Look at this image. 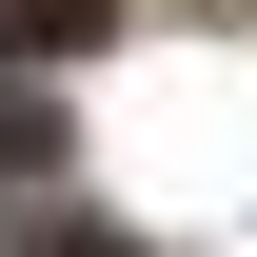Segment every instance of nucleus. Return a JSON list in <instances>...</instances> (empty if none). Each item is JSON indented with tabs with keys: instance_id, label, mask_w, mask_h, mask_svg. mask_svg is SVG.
Instances as JSON below:
<instances>
[{
	"instance_id": "f257e3e1",
	"label": "nucleus",
	"mask_w": 257,
	"mask_h": 257,
	"mask_svg": "<svg viewBox=\"0 0 257 257\" xmlns=\"http://www.w3.org/2000/svg\"><path fill=\"white\" fill-rule=\"evenodd\" d=\"M60 159V99H40V40H0V178Z\"/></svg>"
},
{
	"instance_id": "f03ea898",
	"label": "nucleus",
	"mask_w": 257,
	"mask_h": 257,
	"mask_svg": "<svg viewBox=\"0 0 257 257\" xmlns=\"http://www.w3.org/2000/svg\"><path fill=\"white\" fill-rule=\"evenodd\" d=\"M0 257H119V237H99V218H40V198H20V218H0Z\"/></svg>"
},
{
	"instance_id": "7ed1b4c3",
	"label": "nucleus",
	"mask_w": 257,
	"mask_h": 257,
	"mask_svg": "<svg viewBox=\"0 0 257 257\" xmlns=\"http://www.w3.org/2000/svg\"><path fill=\"white\" fill-rule=\"evenodd\" d=\"M79 20H99V0H79Z\"/></svg>"
}]
</instances>
